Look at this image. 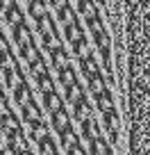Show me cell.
I'll return each mask as SVG.
<instances>
[{"instance_id":"obj_1","label":"cell","mask_w":150,"mask_h":155,"mask_svg":"<svg viewBox=\"0 0 150 155\" xmlns=\"http://www.w3.org/2000/svg\"><path fill=\"white\" fill-rule=\"evenodd\" d=\"M48 57H50V68H59V66H64V64L71 62V53L66 50L64 44L53 46V48L48 50Z\"/></svg>"},{"instance_id":"obj_2","label":"cell","mask_w":150,"mask_h":155,"mask_svg":"<svg viewBox=\"0 0 150 155\" xmlns=\"http://www.w3.org/2000/svg\"><path fill=\"white\" fill-rule=\"evenodd\" d=\"M32 98V91H30L27 82H25V78H18V82L14 87V105H25V103Z\"/></svg>"},{"instance_id":"obj_3","label":"cell","mask_w":150,"mask_h":155,"mask_svg":"<svg viewBox=\"0 0 150 155\" xmlns=\"http://www.w3.org/2000/svg\"><path fill=\"white\" fill-rule=\"evenodd\" d=\"M53 114V128L57 132H62V130H66L68 126H71V116H68V112H66V107H57L55 112H50Z\"/></svg>"},{"instance_id":"obj_4","label":"cell","mask_w":150,"mask_h":155,"mask_svg":"<svg viewBox=\"0 0 150 155\" xmlns=\"http://www.w3.org/2000/svg\"><path fill=\"white\" fill-rule=\"evenodd\" d=\"M21 116H23V121H34V119H41V112H39V105L34 98H30L25 105H21Z\"/></svg>"},{"instance_id":"obj_5","label":"cell","mask_w":150,"mask_h":155,"mask_svg":"<svg viewBox=\"0 0 150 155\" xmlns=\"http://www.w3.org/2000/svg\"><path fill=\"white\" fill-rule=\"evenodd\" d=\"M34 82H37V87H39V91H50V89H55V80L53 75L48 73V68H43V71H39L37 75H34Z\"/></svg>"},{"instance_id":"obj_6","label":"cell","mask_w":150,"mask_h":155,"mask_svg":"<svg viewBox=\"0 0 150 155\" xmlns=\"http://www.w3.org/2000/svg\"><path fill=\"white\" fill-rule=\"evenodd\" d=\"M57 80H59L62 84H73V82H78V78H75V68H73L71 62L57 68Z\"/></svg>"},{"instance_id":"obj_7","label":"cell","mask_w":150,"mask_h":155,"mask_svg":"<svg viewBox=\"0 0 150 155\" xmlns=\"http://www.w3.org/2000/svg\"><path fill=\"white\" fill-rule=\"evenodd\" d=\"M37 144H39V153L41 155H57V144H55V139L50 135H43L37 139Z\"/></svg>"},{"instance_id":"obj_8","label":"cell","mask_w":150,"mask_h":155,"mask_svg":"<svg viewBox=\"0 0 150 155\" xmlns=\"http://www.w3.org/2000/svg\"><path fill=\"white\" fill-rule=\"evenodd\" d=\"M64 105V101H62V96H57V91L55 89H50V91H43V107L48 112H55L57 107H62Z\"/></svg>"},{"instance_id":"obj_9","label":"cell","mask_w":150,"mask_h":155,"mask_svg":"<svg viewBox=\"0 0 150 155\" xmlns=\"http://www.w3.org/2000/svg\"><path fill=\"white\" fill-rule=\"evenodd\" d=\"M27 14L32 21H39L46 14V0H27Z\"/></svg>"},{"instance_id":"obj_10","label":"cell","mask_w":150,"mask_h":155,"mask_svg":"<svg viewBox=\"0 0 150 155\" xmlns=\"http://www.w3.org/2000/svg\"><path fill=\"white\" fill-rule=\"evenodd\" d=\"M2 14H5V23H9V25H14V23H18L21 18H23V12H21V5L18 2H11L9 7H7L5 12H2Z\"/></svg>"},{"instance_id":"obj_11","label":"cell","mask_w":150,"mask_h":155,"mask_svg":"<svg viewBox=\"0 0 150 155\" xmlns=\"http://www.w3.org/2000/svg\"><path fill=\"white\" fill-rule=\"evenodd\" d=\"M73 16H75V9L68 5V0L64 2V5H59L57 9H55V18H57V23H62V25H64V23H68Z\"/></svg>"},{"instance_id":"obj_12","label":"cell","mask_w":150,"mask_h":155,"mask_svg":"<svg viewBox=\"0 0 150 155\" xmlns=\"http://www.w3.org/2000/svg\"><path fill=\"white\" fill-rule=\"evenodd\" d=\"M87 48H89V39H87V34H84V32H78V34H75V39L71 41V50H73L75 55H82Z\"/></svg>"},{"instance_id":"obj_13","label":"cell","mask_w":150,"mask_h":155,"mask_svg":"<svg viewBox=\"0 0 150 155\" xmlns=\"http://www.w3.org/2000/svg\"><path fill=\"white\" fill-rule=\"evenodd\" d=\"M91 34H93V46H96V48H102V46L111 44V34L107 32V28L96 30V32H91Z\"/></svg>"},{"instance_id":"obj_14","label":"cell","mask_w":150,"mask_h":155,"mask_svg":"<svg viewBox=\"0 0 150 155\" xmlns=\"http://www.w3.org/2000/svg\"><path fill=\"white\" fill-rule=\"evenodd\" d=\"M93 9H96V2H93V0H78V7H75V12H78L80 16L91 14Z\"/></svg>"},{"instance_id":"obj_15","label":"cell","mask_w":150,"mask_h":155,"mask_svg":"<svg viewBox=\"0 0 150 155\" xmlns=\"http://www.w3.org/2000/svg\"><path fill=\"white\" fill-rule=\"evenodd\" d=\"M66 155H87V153H84V148H82V144H80V139H75L66 148Z\"/></svg>"},{"instance_id":"obj_16","label":"cell","mask_w":150,"mask_h":155,"mask_svg":"<svg viewBox=\"0 0 150 155\" xmlns=\"http://www.w3.org/2000/svg\"><path fill=\"white\" fill-rule=\"evenodd\" d=\"M5 48H9V44L5 41V37H2V28H0V50H5Z\"/></svg>"},{"instance_id":"obj_17","label":"cell","mask_w":150,"mask_h":155,"mask_svg":"<svg viewBox=\"0 0 150 155\" xmlns=\"http://www.w3.org/2000/svg\"><path fill=\"white\" fill-rule=\"evenodd\" d=\"M64 2H66V0H48V5L53 7V9H57L59 5H64Z\"/></svg>"},{"instance_id":"obj_18","label":"cell","mask_w":150,"mask_h":155,"mask_svg":"<svg viewBox=\"0 0 150 155\" xmlns=\"http://www.w3.org/2000/svg\"><path fill=\"white\" fill-rule=\"evenodd\" d=\"M11 2H14V0H0V12H5L7 7L11 5Z\"/></svg>"},{"instance_id":"obj_19","label":"cell","mask_w":150,"mask_h":155,"mask_svg":"<svg viewBox=\"0 0 150 155\" xmlns=\"http://www.w3.org/2000/svg\"><path fill=\"white\" fill-rule=\"evenodd\" d=\"M105 155H111V150H109V153H105Z\"/></svg>"}]
</instances>
